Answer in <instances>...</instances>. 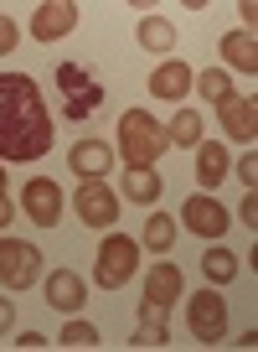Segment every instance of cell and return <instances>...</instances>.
<instances>
[{
  "label": "cell",
  "mask_w": 258,
  "mask_h": 352,
  "mask_svg": "<svg viewBox=\"0 0 258 352\" xmlns=\"http://www.w3.org/2000/svg\"><path fill=\"white\" fill-rule=\"evenodd\" d=\"M11 327H16V306H11V300H0V337H5Z\"/></svg>",
  "instance_id": "31"
},
{
  "label": "cell",
  "mask_w": 258,
  "mask_h": 352,
  "mask_svg": "<svg viewBox=\"0 0 258 352\" xmlns=\"http://www.w3.org/2000/svg\"><path fill=\"white\" fill-rule=\"evenodd\" d=\"M42 280V254L26 239H0V285L5 290H32Z\"/></svg>",
  "instance_id": "6"
},
{
  "label": "cell",
  "mask_w": 258,
  "mask_h": 352,
  "mask_svg": "<svg viewBox=\"0 0 258 352\" xmlns=\"http://www.w3.org/2000/svg\"><path fill=\"white\" fill-rule=\"evenodd\" d=\"M134 270H140V243L124 239V233H108V239L98 243L93 285H104V290H124L129 280H134Z\"/></svg>",
  "instance_id": "4"
},
{
  "label": "cell",
  "mask_w": 258,
  "mask_h": 352,
  "mask_svg": "<svg viewBox=\"0 0 258 352\" xmlns=\"http://www.w3.org/2000/svg\"><path fill=\"white\" fill-rule=\"evenodd\" d=\"M186 327H191V337L196 342H222L227 337V300H222V290H212V285H202L191 300H186Z\"/></svg>",
  "instance_id": "5"
},
{
  "label": "cell",
  "mask_w": 258,
  "mask_h": 352,
  "mask_svg": "<svg viewBox=\"0 0 258 352\" xmlns=\"http://www.w3.org/2000/svg\"><path fill=\"white\" fill-rule=\"evenodd\" d=\"M83 300H88V290H83V280H78L73 270H52V275H47V306L52 311L73 316V311H83Z\"/></svg>",
  "instance_id": "14"
},
{
  "label": "cell",
  "mask_w": 258,
  "mask_h": 352,
  "mask_svg": "<svg viewBox=\"0 0 258 352\" xmlns=\"http://www.w3.org/2000/svg\"><path fill=\"white\" fill-rule=\"evenodd\" d=\"M78 26V6L73 0H42L32 11V36L36 42H57V36H67Z\"/></svg>",
  "instance_id": "10"
},
{
  "label": "cell",
  "mask_w": 258,
  "mask_h": 352,
  "mask_svg": "<svg viewBox=\"0 0 258 352\" xmlns=\"http://www.w3.org/2000/svg\"><path fill=\"white\" fill-rule=\"evenodd\" d=\"M57 94H62L67 120H88V114H98V104H104V83H98L83 63H57Z\"/></svg>",
  "instance_id": "3"
},
{
  "label": "cell",
  "mask_w": 258,
  "mask_h": 352,
  "mask_svg": "<svg viewBox=\"0 0 258 352\" xmlns=\"http://www.w3.org/2000/svg\"><path fill=\"white\" fill-rule=\"evenodd\" d=\"M67 161H73V171L83 176V182H88V176H108V166H114V145H108V140H78Z\"/></svg>",
  "instance_id": "15"
},
{
  "label": "cell",
  "mask_w": 258,
  "mask_h": 352,
  "mask_svg": "<svg viewBox=\"0 0 258 352\" xmlns=\"http://www.w3.org/2000/svg\"><path fill=\"white\" fill-rule=\"evenodd\" d=\"M140 47H145V52H171V47H176V26L161 21V16H145V21H140Z\"/></svg>",
  "instance_id": "23"
},
{
  "label": "cell",
  "mask_w": 258,
  "mask_h": 352,
  "mask_svg": "<svg viewBox=\"0 0 258 352\" xmlns=\"http://www.w3.org/2000/svg\"><path fill=\"white\" fill-rule=\"evenodd\" d=\"M161 176H155V166H124V197L129 202H145V208H150L155 197H161Z\"/></svg>",
  "instance_id": "19"
},
{
  "label": "cell",
  "mask_w": 258,
  "mask_h": 352,
  "mask_svg": "<svg viewBox=\"0 0 258 352\" xmlns=\"http://www.w3.org/2000/svg\"><path fill=\"white\" fill-rule=\"evenodd\" d=\"M202 275L212 280V285H233V280H237V254L233 249H207Z\"/></svg>",
  "instance_id": "22"
},
{
  "label": "cell",
  "mask_w": 258,
  "mask_h": 352,
  "mask_svg": "<svg viewBox=\"0 0 258 352\" xmlns=\"http://www.w3.org/2000/svg\"><path fill=\"white\" fill-rule=\"evenodd\" d=\"M16 42H21V26L11 16H0V52H16Z\"/></svg>",
  "instance_id": "27"
},
{
  "label": "cell",
  "mask_w": 258,
  "mask_h": 352,
  "mask_svg": "<svg viewBox=\"0 0 258 352\" xmlns=\"http://www.w3.org/2000/svg\"><path fill=\"white\" fill-rule=\"evenodd\" d=\"M16 347L36 352V347H47V337H42V331H21V337H16Z\"/></svg>",
  "instance_id": "30"
},
{
  "label": "cell",
  "mask_w": 258,
  "mask_h": 352,
  "mask_svg": "<svg viewBox=\"0 0 258 352\" xmlns=\"http://www.w3.org/2000/svg\"><path fill=\"white\" fill-rule=\"evenodd\" d=\"M217 52H222V63L237 67V73H248V78L258 73V42L248 32H227L222 42H217Z\"/></svg>",
  "instance_id": "17"
},
{
  "label": "cell",
  "mask_w": 258,
  "mask_h": 352,
  "mask_svg": "<svg viewBox=\"0 0 258 352\" xmlns=\"http://www.w3.org/2000/svg\"><path fill=\"white\" fill-rule=\"evenodd\" d=\"M227 223H233V212H227L217 197H207V192H196V197L181 202V228H191L196 239H222Z\"/></svg>",
  "instance_id": "8"
},
{
  "label": "cell",
  "mask_w": 258,
  "mask_h": 352,
  "mask_svg": "<svg viewBox=\"0 0 258 352\" xmlns=\"http://www.w3.org/2000/svg\"><path fill=\"white\" fill-rule=\"evenodd\" d=\"M21 208L36 228H52V223H62V187H57L52 176H32L26 192H21Z\"/></svg>",
  "instance_id": "9"
},
{
  "label": "cell",
  "mask_w": 258,
  "mask_h": 352,
  "mask_svg": "<svg viewBox=\"0 0 258 352\" xmlns=\"http://www.w3.org/2000/svg\"><path fill=\"white\" fill-rule=\"evenodd\" d=\"M181 290H186L181 270H176V264L161 254V264H150V275H145V300H155V306H165V311H171L176 300H181Z\"/></svg>",
  "instance_id": "12"
},
{
  "label": "cell",
  "mask_w": 258,
  "mask_h": 352,
  "mask_svg": "<svg viewBox=\"0 0 258 352\" xmlns=\"http://www.w3.org/2000/svg\"><path fill=\"white\" fill-rule=\"evenodd\" d=\"M62 347H98V331L88 321H67L62 327Z\"/></svg>",
  "instance_id": "25"
},
{
  "label": "cell",
  "mask_w": 258,
  "mask_h": 352,
  "mask_svg": "<svg viewBox=\"0 0 258 352\" xmlns=\"http://www.w3.org/2000/svg\"><path fill=\"white\" fill-rule=\"evenodd\" d=\"M237 182H243V192H253V182H258V155H253V145H248V155L237 161Z\"/></svg>",
  "instance_id": "26"
},
{
  "label": "cell",
  "mask_w": 258,
  "mask_h": 352,
  "mask_svg": "<svg viewBox=\"0 0 258 352\" xmlns=\"http://www.w3.org/2000/svg\"><path fill=\"white\" fill-rule=\"evenodd\" d=\"M165 140L181 145V151H196V145H202V114H196V109H181L171 124H165Z\"/></svg>",
  "instance_id": "20"
},
{
  "label": "cell",
  "mask_w": 258,
  "mask_h": 352,
  "mask_svg": "<svg viewBox=\"0 0 258 352\" xmlns=\"http://www.w3.org/2000/svg\"><path fill=\"white\" fill-rule=\"evenodd\" d=\"M0 187H5V171H0Z\"/></svg>",
  "instance_id": "33"
},
{
  "label": "cell",
  "mask_w": 258,
  "mask_h": 352,
  "mask_svg": "<svg viewBox=\"0 0 258 352\" xmlns=\"http://www.w3.org/2000/svg\"><path fill=\"white\" fill-rule=\"evenodd\" d=\"M52 151V114L26 73H0V161L26 166Z\"/></svg>",
  "instance_id": "1"
},
{
  "label": "cell",
  "mask_w": 258,
  "mask_h": 352,
  "mask_svg": "<svg viewBox=\"0 0 258 352\" xmlns=\"http://www.w3.org/2000/svg\"><path fill=\"white\" fill-rule=\"evenodd\" d=\"M165 342H171V321H165V306H155V300H140L134 347H165Z\"/></svg>",
  "instance_id": "16"
},
{
  "label": "cell",
  "mask_w": 258,
  "mask_h": 352,
  "mask_svg": "<svg viewBox=\"0 0 258 352\" xmlns=\"http://www.w3.org/2000/svg\"><path fill=\"white\" fill-rule=\"evenodd\" d=\"M227 171H233V161H227V145H222V140L196 145V182H202V187L227 182Z\"/></svg>",
  "instance_id": "18"
},
{
  "label": "cell",
  "mask_w": 258,
  "mask_h": 352,
  "mask_svg": "<svg viewBox=\"0 0 258 352\" xmlns=\"http://www.w3.org/2000/svg\"><path fill=\"white\" fill-rule=\"evenodd\" d=\"M191 83L207 94V104H227V99H233V78H227L222 67H207V73H202V78H191Z\"/></svg>",
  "instance_id": "24"
},
{
  "label": "cell",
  "mask_w": 258,
  "mask_h": 352,
  "mask_svg": "<svg viewBox=\"0 0 258 352\" xmlns=\"http://www.w3.org/2000/svg\"><path fill=\"white\" fill-rule=\"evenodd\" d=\"M237 218H243L248 228L258 223V197H253V192H243V208H237Z\"/></svg>",
  "instance_id": "28"
},
{
  "label": "cell",
  "mask_w": 258,
  "mask_h": 352,
  "mask_svg": "<svg viewBox=\"0 0 258 352\" xmlns=\"http://www.w3.org/2000/svg\"><path fill=\"white\" fill-rule=\"evenodd\" d=\"M119 151H124V166H155L165 155V124L150 109H124V120H119Z\"/></svg>",
  "instance_id": "2"
},
{
  "label": "cell",
  "mask_w": 258,
  "mask_h": 352,
  "mask_svg": "<svg viewBox=\"0 0 258 352\" xmlns=\"http://www.w3.org/2000/svg\"><path fill=\"white\" fill-rule=\"evenodd\" d=\"M11 218H16V208H11V197H5V187H0V228H5Z\"/></svg>",
  "instance_id": "32"
},
{
  "label": "cell",
  "mask_w": 258,
  "mask_h": 352,
  "mask_svg": "<svg viewBox=\"0 0 258 352\" xmlns=\"http://www.w3.org/2000/svg\"><path fill=\"white\" fill-rule=\"evenodd\" d=\"M73 208H78V218H83V228H114V218H119V197H114V187H108L104 176L78 182Z\"/></svg>",
  "instance_id": "7"
},
{
  "label": "cell",
  "mask_w": 258,
  "mask_h": 352,
  "mask_svg": "<svg viewBox=\"0 0 258 352\" xmlns=\"http://www.w3.org/2000/svg\"><path fill=\"white\" fill-rule=\"evenodd\" d=\"M176 228H181V223L176 218H165V212H155V218H145V249L150 254H171V243H176Z\"/></svg>",
  "instance_id": "21"
},
{
  "label": "cell",
  "mask_w": 258,
  "mask_h": 352,
  "mask_svg": "<svg viewBox=\"0 0 258 352\" xmlns=\"http://www.w3.org/2000/svg\"><path fill=\"white\" fill-rule=\"evenodd\" d=\"M237 11H243V32L253 36V26H258V6H253V0H243V6H237Z\"/></svg>",
  "instance_id": "29"
},
{
  "label": "cell",
  "mask_w": 258,
  "mask_h": 352,
  "mask_svg": "<svg viewBox=\"0 0 258 352\" xmlns=\"http://www.w3.org/2000/svg\"><path fill=\"white\" fill-rule=\"evenodd\" d=\"M217 114H222V130L233 135L237 145H253V135H258V104L253 99L233 94L227 104H217Z\"/></svg>",
  "instance_id": "11"
},
{
  "label": "cell",
  "mask_w": 258,
  "mask_h": 352,
  "mask_svg": "<svg viewBox=\"0 0 258 352\" xmlns=\"http://www.w3.org/2000/svg\"><path fill=\"white\" fill-rule=\"evenodd\" d=\"M150 94H155V99H171V104H181L186 94H191V67H186L181 57H165V63L150 73Z\"/></svg>",
  "instance_id": "13"
}]
</instances>
